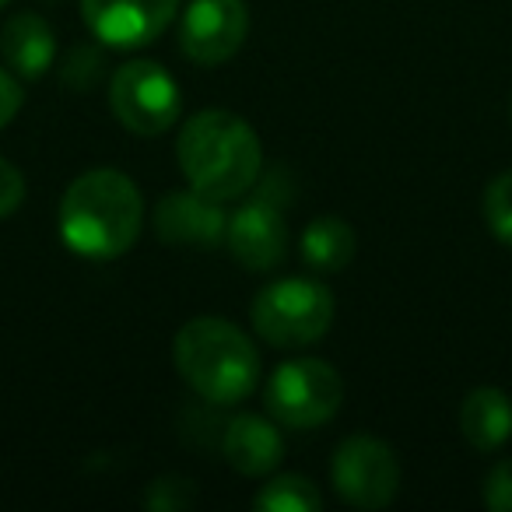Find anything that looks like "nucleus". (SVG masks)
Wrapping results in <instances>:
<instances>
[{"mask_svg": "<svg viewBox=\"0 0 512 512\" xmlns=\"http://www.w3.org/2000/svg\"><path fill=\"white\" fill-rule=\"evenodd\" d=\"M186 183L211 200H239L260 179V137L242 116L228 109H204L190 116L176 141Z\"/></svg>", "mask_w": 512, "mask_h": 512, "instance_id": "f257e3e1", "label": "nucleus"}, {"mask_svg": "<svg viewBox=\"0 0 512 512\" xmlns=\"http://www.w3.org/2000/svg\"><path fill=\"white\" fill-rule=\"evenodd\" d=\"M144 200L137 186L116 169L78 176L60 204V235L67 249L88 260H113L141 235Z\"/></svg>", "mask_w": 512, "mask_h": 512, "instance_id": "f03ea898", "label": "nucleus"}, {"mask_svg": "<svg viewBox=\"0 0 512 512\" xmlns=\"http://www.w3.org/2000/svg\"><path fill=\"white\" fill-rule=\"evenodd\" d=\"M179 376L211 404H239L260 379V355L235 323L218 316L190 320L172 344Z\"/></svg>", "mask_w": 512, "mask_h": 512, "instance_id": "7ed1b4c3", "label": "nucleus"}, {"mask_svg": "<svg viewBox=\"0 0 512 512\" xmlns=\"http://www.w3.org/2000/svg\"><path fill=\"white\" fill-rule=\"evenodd\" d=\"M330 323H334V295L320 281H274L253 299V327L271 348H309L327 337Z\"/></svg>", "mask_w": 512, "mask_h": 512, "instance_id": "20e7f679", "label": "nucleus"}, {"mask_svg": "<svg viewBox=\"0 0 512 512\" xmlns=\"http://www.w3.org/2000/svg\"><path fill=\"white\" fill-rule=\"evenodd\" d=\"M344 383L323 358H295L278 365L267 383V411L285 428H320L341 411Z\"/></svg>", "mask_w": 512, "mask_h": 512, "instance_id": "39448f33", "label": "nucleus"}, {"mask_svg": "<svg viewBox=\"0 0 512 512\" xmlns=\"http://www.w3.org/2000/svg\"><path fill=\"white\" fill-rule=\"evenodd\" d=\"M109 106L130 134L158 137L179 120V85L155 60H127L113 74Z\"/></svg>", "mask_w": 512, "mask_h": 512, "instance_id": "423d86ee", "label": "nucleus"}, {"mask_svg": "<svg viewBox=\"0 0 512 512\" xmlns=\"http://www.w3.org/2000/svg\"><path fill=\"white\" fill-rule=\"evenodd\" d=\"M334 477L337 495L355 509H386L400 491V463L386 442L372 435H351L334 453Z\"/></svg>", "mask_w": 512, "mask_h": 512, "instance_id": "0eeeda50", "label": "nucleus"}, {"mask_svg": "<svg viewBox=\"0 0 512 512\" xmlns=\"http://www.w3.org/2000/svg\"><path fill=\"white\" fill-rule=\"evenodd\" d=\"M249 36L246 0H193L179 22V46L200 67L228 64Z\"/></svg>", "mask_w": 512, "mask_h": 512, "instance_id": "6e6552de", "label": "nucleus"}, {"mask_svg": "<svg viewBox=\"0 0 512 512\" xmlns=\"http://www.w3.org/2000/svg\"><path fill=\"white\" fill-rule=\"evenodd\" d=\"M179 11V0H81L92 36L116 50H137L162 36Z\"/></svg>", "mask_w": 512, "mask_h": 512, "instance_id": "1a4fd4ad", "label": "nucleus"}, {"mask_svg": "<svg viewBox=\"0 0 512 512\" xmlns=\"http://www.w3.org/2000/svg\"><path fill=\"white\" fill-rule=\"evenodd\" d=\"M225 239L232 256L246 271H271L281 264V256L288 249V225L278 204L267 197H256L242 204L232 214L225 228Z\"/></svg>", "mask_w": 512, "mask_h": 512, "instance_id": "9d476101", "label": "nucleus"}, {"mask_svg": "<svg viewBox=\"0 0 512 512\" xmlns=\"http://www.w3.org/2000/svg\"><path fill=\"white\" fill-rule=\"evenodd\" d=\"M225 211L221 200H211L204 193L179 190L165 193L155 207V232L169 246H214L225 239Z\"/></svg>", "mask_w": 512, "mask_h": 512, "instance_id": "9b49d317", "label": "nucleus"}, {"mask_svg": "<svg viewBox=\"0 0 512 512\" xmlns=\"http://www.w3.org/2000/svg\"><path fill=\"white\" fill-rule=\"evenodd\" d=\"M221 446H225V460L246 477L271 474L285 456V442H281L278 428L256 414H239L228 421Z\"/></svg>", "mask_w": 512, "mask_h": 512, "instance_id": "f8f14e48", "label": "nucleus"}, {"mask_svg": "<svg viewBox=\"0 0 512 512\" xmlns=\"http://www.w3.org/2000/svg\"><path fill=\"white\" fill-rule=\"evenodd\" d=\"M0 57L18 78H43L57 60L53 29L39 15H15L0 32Z\"/></svg>", "mask_w": 512, "mask_h": 512, "instance_id": "ddd939ff", "label": "nucleus"}, {"mask_svg": "<svg viewBox=\"0 0 512 512\" xmlns=\"http://www.w3.org/2000/svg\"><path fill=\"white\" fill-rule=\"evenodd\" d=\"M460 432L481 453H491L512 435V400L498 386H477L460 404Z\"/></svg>", "mask_w": 512, "mask_h": 512, "instance_id": "4468645a", "label": "nucleus"}, {"mask_svg": "<svg viewBox=\"0 0 512 512\" xmlns=\"http://www.w3.org/2000/svg\"><path fill=\"white\" fill-rule=\"evenodd\" d=\"M355 228L341 218H316L302 232V260L320 274H337L355 260Z\"/></svg>", "mask_w": 512, "mask_h": 512, "instance_id": "2eb2a0df", "label": "nucleus"}, {"mask_svg": "<svg viewBox=\"0 0 512 512\" xmlns=\"http://www.w3.org/2000/svg\"><path fill=\"white\" fill-rule=\"evenodd\" d=\"M253 509L260 512H320L323 495L313 481L299 474L274 477L271 484L260 488V495L253 498Z\"/></svg>", "mask_w": 512, "mask_h": 512, "instance_id": "dca6fc26", "label": "nucleus"}, {"mask_svg": "<svg viewBox=\"0 0 512 512\" xmlns=\"http://www.w3.org/2000/svg\"><path fill=\"white\" fill-rule=\"evenodd\" d=\"M484 221L498 242L512 246V169L495 176L484 190Z\"/></svg>", "mask_w": 512, "mask_h": 512, "instance_id": "f3484780", "label": "nucleus"}, {"mask_svg": "<svg viewBox=\"0 0 512 512\" xmlns=\"http://www.w3.org/2000/svg\"><path fill=\"white\" fill-rule=\"evenodd\" d=\"M193 498H197L193 481H186V477H158L148 488V495H144V505L155 512H179L190 509Z\"/></svg>", "mask_w": 512, "mask_h": 512, "instance_id": "a211bd4d", "label": "nucleus"}, {"mask_svg": "<svg viewBox=\"0 0 512 512\" xmlns=\"http://www.w3.org/2000/svg\"><path fill=\"white\" fill-rule=\"evenodd\" d=\"M60 74H64V81L74 88V92L92 88L102 74V53L95 50V46H74V50L67 53L64 67H60Z\"/></svg>", "mask_w": 512, "mask_h": 512, "instance_id": "6ab92c4d", "label": "nucleus"}, {"mask_svg": "<svg viewBox=\"0 0 512 512\" xmlns=\"http://www.w3.org/2000/svg\"><path fill=\"white\" fill-rule=\"evenodd\" d=\"M484 505L495 512H512V456L491 467L484 481Z\"/></svg>", "mask_w": 512, "mask_h": 512, "instance_id": "aec40b11", "label": "nucleus"}, {"mask_svg": "<svg viewBox=\"0 0 512 512\" xmlns=\"http://www.w3.org/2000/svg\"><path fill=\"white\" fill-rule=\"evenodd\" d=\"M25 200V176L18 172V165H11L8 158H0V218H8L22 207Z\"/></svg>", "mask_w": 512, "mask_h": 512, "instance_id": "412c9836", "label": "nucleus"}, {"mask_svg": "<svg viewBox=\"0 0 512 512\" xmlns=\"http://www.w3.org/2000/svg\"><path fill=\"white\" fill-rule=\"evenodd\" d=\"M22 109V85L8 71H0V130L8 127Z\"/></svg>", "mask_w": 512, "mask_h": 512, "instance_id": "4be33fe9", "label": "nucleus"}, {"mask_svg": "<svg viewBox=\"0 0 512 512\" xmlns=\"http://www.w3.org/2000/svg\"><path fill=\"white\" fill-rule=\"evenodd\" d=\"M4 4H8V0H0V8H4Z\"/></svg>", "mask_w": 512, "mask_h": 512, "instance_id": "5701e85b", "label": "nucleus"}, {"mask_svg": "<svg viewBox=\"0 0 512 512\" xmlns=\"http://www.w3.org/2000/svg\"><path fill=\"white\" fill-rule=\"evenodd\" d=\"M509 116H512V106H509Z\"/></svg>", "mask_w": 512, "mask_h": 512, "instance_id": "b1692460", "label": "nucleus"}]
</instances>
